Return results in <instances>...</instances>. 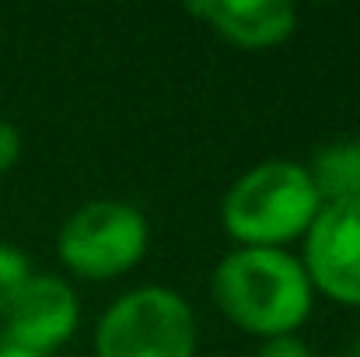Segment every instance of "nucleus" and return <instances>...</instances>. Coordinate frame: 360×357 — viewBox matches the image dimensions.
<instances>
[{
    "mask_svg": "<svg viewBox=\"0 0 360 357\" xmlns=\"http://www.w3.org/2000/svg\"><path fill=\"white\" fill-rule=\"evenodd\" d=\"M217 308L248 333L266 340L290 337L311 312V280L283 249H252L224 256L214 270Z\"/></svg>",
    "mask_w": 360,
    "mask_h": 357,
    "instance_id": "f257e3e1",
    "label": "nucleus"
},
{
    "mask_svg": "<svg viewBox=\"0 0 360 357\" xmlns=\"http://www.w3.org/2000/svg\"><path fill=\"white\" fill-rule=\"evenodd\" d=\"M322 211V196L308 168L294 161H262L248 168L228 189L221 221L228 235L252 249H280L283 242L304 235Z\"/></svg>",
    "mask_w": 360,
    "mask_h": 357,
    "instance_id": "f03ea898",
    "label": "nucleus"
},
{
    "mask_svg": "<svg viewBox=\"0 0 360 357\" xmlns=\"http://www.w3.org/2000/svg\"><path fill=\"white\" fill-rule=\"evenodd\" d=\"M193 308L168 287H136L112 301L95 333V357H193Z\"/></svg>",
    "mask_w": 360,
    "mask_h": 357,
    "instance_id": "7ed1b4c3",
    "label": "nucleus"
},
{
    "mask_svg": "<svg viewBox=\"0 0 360 357\" xmlns=\"http://www.w3.org/2000/svg\"><path fill=\"white\" fill-rule=\"evenodd\" d=\"M147 221L136 207L120 200H95L74 211L56 238L60 259L91 280H109L133 270L147 252Z\"/></svg>",
    "mask_w": 360,
    "mask_h": 357,
    "instance_id": "20e7f679",
    "label": "nucleus"
},
{
    "mask_svg": "<svg viewBox=\"0 0 360 357\" xmlns=\"http://www.w3.org/2000/svg\"><path fill=\"white\" fill-rule=\"evenodd\" d=\"M304 235L308 280L333 301L360 305V200L322 203Z\"/></svg>",
    "mask_w": 360,
    "mask_h": 357,
    "instance_id": "39448f33",
    "label": "nucleus"
},
{
    "mask_svg": "<svg viewBox=\"0 0 360 357\" xmlns=\"http://www.w3.org/2000/svg\"><path fill=\"white\" fill-rule=\"evenodd\" d=\"M4 315L11 344L42 354L77 330V294L60 277H32Z\"/></svg>",
    "mask_w": 360,
    "mask_h": 357,
    "instance_id": "423d86ee",
    "label": "nucleus"
},
{
    "mask_svg": "<svg viewBox=\"0 0 360 357\" xmlns=\"http://www.w3.org/2000/svg\"><path fill=\"white\" fill-rule=\"evenodd\" d=\"M189 14L203 18L210 28L245 49L280 46L297 28V11L287 0H200L189 4Z\"/></svg>",
    "mask_w": 360,
    "mask_h": 357,
    "instance_id": "0eeeda50",
    "label": "nucleus"
},
{
    "mask_svg": "<svg viewBox=\"0 0 360 357\" xmlns=\"http://www.w3.org/2000/svg\"><path fill=\"white\" fill-rule=\"evenodd\" d=\"M308 175H311L322 203L360 200V137L319 147Z\"/></svg>",
    "mask_w": 360,
    "mask_h": 357,
    "instance_id": "6e6552de",
    "label": "nucleus"
},
{
    "mask_svg": "<svg viewBox=\"0 0 360 357\" xmlns=\"http://www.w3.org/2000/svg\"><path fill=\"white\" fill-rule=\"evenodd\" d=\"M32 280V266H28V256L14 245H4L0 242V312L11 308V301L21 294V287Z\"/></svg>",
    "mask_w": 360,
    "mask_h": 357,
    "instance_id": "1a4fd4ad",
    "label": "nucleus"
},
{
    "mask_svg": "<svg viewBox=\"0 0 360 357\" xmlns=\"http://www.w3.org/2000/svg\"><path fill=\"white\" fill-rule=\"evenodd\" d=\"M259 357H311V351L297 337H273L259 347Z\"/></svg>",
    "mask_w": 360,
    "mask_h": 357,
    "instance_id": "9d476101",
    "label": "nucleus"
},
{
    "mask_svg": "<svg viewBox=\"0 0 360 357\" xmlns=\"http://www.w3.org/2000/svg\"><path fill=\"white\" fill-rule=\"evenodd\" d=\"M18 154H21V133H18L11 123L0 119V175L18 161Z\"/></svg>",
    "mask_w": 360,
    "mask_h": 357,
    "instance_id": "9b49d317",
    "label": "nucleus"
},
{
    "mask_svg": "<svg viewBox=\"0 0 360 357\" xmlns=\"http://www.w3.org/2000/svg\"><path fill=\"white\" fill-rule=\"evenodd\" d=\"M0 357H42V354H35V351H25V347H18V344H0Z\"/></svg>",
    "mask_w": 360,
    "mask_h": 357,
    "instance_id": "f8f14e48",
    "label": "nucleus"
},
{
    "mask_svg": "<svg viewBox=\"0 0 360 357\" xmlns=\"http://www.w3.org/2000/svg\"><path fill=\"white\" fill-rule=\"evenodd\" d=\"M350 357H360V340L354 344V351H350Z\"/></svg>",
    "mask_w": 360,
    "mask_h": 357,
    "instance_id": "ddd939ff",
    "label": "nucleus"
}]
</instances>
